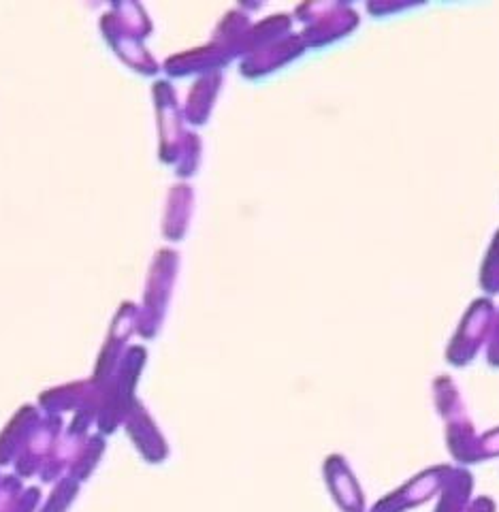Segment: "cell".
<instances>
[{
  "label": "cell",
  "instance_id": "1",
  "mask_svg": "<svg viewBox=\"0 0 499 512\" xmlns=\"http://www.w3.org/2000/svg\"><path fill=\"white\" fill-rule=\"evenodd\" d=\"M470 512H493V504L489 500H478Z\"/></svg>",
  "mask_w": 499,
  "mask_h": 512
}]
</instances>
